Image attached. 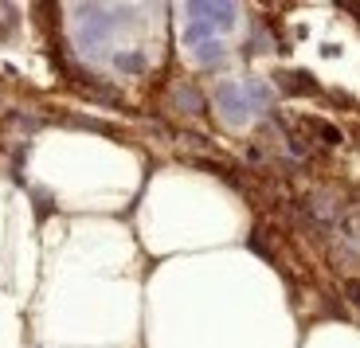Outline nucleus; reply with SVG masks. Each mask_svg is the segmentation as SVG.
<instances>
[{"mask_svg": "<svg viewBox=\"0 0 360 348\" xmlns=\"http://www.w3.org/2000/svg\"><path fill=\"white\" fill-rule=\"evenodd\" d=\"M188 27H184V44L200 47L212 44V36H224L235 24V4H188Z\"/></svg>", "mask_w": 360, "mask_h": 348, "instance_id": "f257e3e1", "label": "nucleus"}, {"mask_svg": "<svg viewBox=\"0 0 360 348\" xmlns=\"http://www.w3.org/2000/svg\"><path fill=\"white\" fill-rule=\"evenodd\" d=\"M266 98H270L266 86H259V82H227V86H219V106H224V114L231 117V122L262 110Z\"/></svg>", "mask_w": 360, "mask_h": 348, "instance_id": "f03ea898", "label": "nucleus"}]
</instances>
